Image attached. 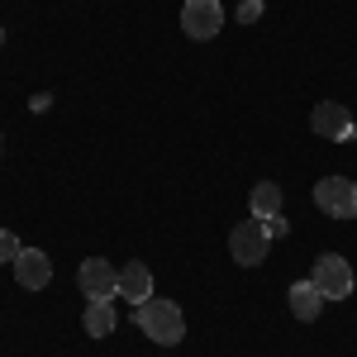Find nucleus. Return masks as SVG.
<instances>
[{
    "label": "nucleus",
    "mask_w": 357,
    "mask_h": 357,
    "mask_svg": "<svg viewBox=\"0 0 357 357\" xmlns=\"http://www.w3.org/2000/svg\"><path fill=\"white\" fill-rule=\"evenodd\" d=\"M138 329L148 333L153 343H162V348H176L181 338H186V314L176 310L172 301H143L138 305Z\"/></svg>",
    "instance_id": "nucleus-1"
},
{
    "label": "nucleus",
    "mask_w": 357,
    "mask_h": 357,
    "mask_svg": "<svg viewBox=\"0 0 357 357\" xmlns=\"http://www.w3.org/2000/svg\"><path fill=\"white\" fill-rule=\"evenodd\" d=\"M314 205L329 220H353L357 215V181H348V176H324L314 186Z\"/></svg>",
    "instance_id": "nucleus-2"
},
{
    "label": "nucleus",
    "mask_w": 357,
    "mask_h": 357,
    "mask_svg": "<svg viewBox=\"0 0 357 357\" xmlns=\"http://www.w3.org/2000/svg\"><path fill=\"white\" fill-rule=\"evenodd\" d=\"M310 281L319 286L324 301H343V296H353V267H348V257H338V252L314 257V276H310Z\"/></svg>",
    "instance_id": "nucleus-3"
},
{
    "label": "nucleus",
    "mask_w": 357,
    "mask_h": 357,
    "mask_svg": "<svg viewBox=\"0 0 357 357\" xmlns=\"http://www.w3.org/2000/svg\"><path fill=\"white\" fill-rule=\"evenodd\" d=\"M77 286H82L86 301H114L119 296V272L105 257H86L82 267H77Z\"/></svg>",
    "instance_id": "nucleus-4"
},
{
    "label": "nucleus",
    "mask_w": 357,
    "mask_h": 357,
    "mask_svg": "<svg viewBox=\"0 0 357 357\" xmlns=\"http://www.w3.org/2000/svg\"><path fill=\"white\" fill-rule=\"evenodd\" d=\"M229 252H234L238 267H257V262H267V229H262L257 220H243L234 234H229Z\"/></svg>",
    "instance_id": "nucleus-5"
},
{
    "label": "nucleus",
    "mask_w": 357,
    "mask_h": 357,
    "mask_svg": "<svg viewBox=\"0 0 357 357\" xmlns=\"http://www.w3.org/2000/svg\"><path fill=\"white\" fill-rule=\"evenodd\" d=\"M220 24H224V5H220V0H186V10H181V29L191 33L195 43L215 38Z\"/></svg>",
    "instance_id": "nucleus-6"
},
{
    "label": "nucleus",
    "mask_w": 357,
    "mask_h": 357,
    "mask_svg": "<svg viewBox=\"0 0 357 357\" xmlns=\"http://www.w3.org/2000/svg\"><path fill=\"white\" fill-rule=\"evenodd\" d=\"M15 281H20L24 291H43V286L53 281V257L38 252V248H24V252L15 257Z\"/></svg>",
    "instance_id": "nucleus-7"
},
{
    "label": "nucleus",
    "mask_w": 357,
    "mask_h": 357,
    "mask_svg": "<svg viewBox=\"0 0 357 357\" xmlns=\"http://www.w3.org/2000/svg\"><path fill=\"white\" fill-rule=\"evenodd\" d=\"M310 129H314L319 138L343 143V138H353V119H348V110H343V105L324 100V105H314V114H310Z\"/></svg>",
    "instance_id": "nucleus-8"
},
{
    "label": "nucleus",
    "mask_w": 357,
    "mask_h": 357,
    "mask_svg": "<svg viewBox=\"0 0 357 357\" xmlns=\"http://www.w3.org/2000/svg\"><path fill=\"white\" fill-rule=\"evenodd\" d=\"M119 296H129V305L153 301V272H148L143 262H129V267H119Z\"/></svg>",
    "instance_id": "nucleus-9"
},
{
    "label": "nucleus",
    "mask_w": 357,
    "mask_h": 357,
    "mask_svg": "<svg viewBox=\"0 0 357 357\" xmlns=\"http://www.w3.org/2000/svg\"><path fill=\"white\" fill-rule=\"evenodd\" d=\"M286 296H291V314H296V319H305V324H310V319H319L324 296H319V286H314V281H296Z\"/></svg>",
    "instance_id": "nucleus-10"
},
{
    "label": "nucleus",
    "mask_w": 357,
    "mask_h": 357,
    "mask_svg": "<svg viewBox=\"0 0 357 357\" xmlns=\"http://www.w3.org/2000/svg\"><path fill=\"white\" fill-rule=\"evenodd\" d=\"M82 329L91 333V338H110V333H114V305L110 301H86Z\"/></svg>",
    "instance_id": "nucleus-11"
},
{
    "label": "nucleus",
    "mask_w": 357,
    "mask_h": 357,
    "mask_svg": "<svg viewBox=\"0 0 357 357\" xmlns=\"http://www.w3.org/2000/svg\"><path fill=\"white\" fill-rule=\"evenodd\" d=\"M281 186L276 181H257L252 186V220H272V215H281Z\"/></svg>",
    "instance_id": "nucleus-12"
},
{
    "label": "nucleus",
    "mask_w": 357,
    "mask_h": 357,
    "mask_svg": "<svg viewBox=\"0 0 357 357\" xmlns=\"http://www.w3.org/2000/svg\"><path fill=\"white\" fill-rule=\"evenodd\" d=\"M20 252H24V248H20V238H15L10 229H0V262H15Z\"/></svg>",
    "instance_id": "nucleus-13"
},
{
    "label": "nucleus",
    "mask_w": 357,
    "mask_h": 357,
    "mask_svg": "<svg viewBox=\"0 0 357 357\" xmlns=\"http://www.w3.org/2000/svg\"><path fill=\"white\" fill-rule=\"evenodd\" d=\"M257 15H262V0H243V5H238V20H243V24H252Z\"/></svg>",
    "instance_id": "nucleus-14"
},
{
    "label": "nucleus",
    "mask_w": 357,
    "mask_h": 357,
    "mask_svg": "<svg viewBox=\"0 0 357 357\" xmlns=\"http://www.w3.org/2000/svg\"><path fill=\"white\" fill-rule=\"evenodd\" d=\"M262 229H267V238H276V234H286V220L281 215H272V220H257Z\"/></svg>",
    "instance_id": "nucleus-15"
},
{
    "label": "nucleus",
    "mask_w": 357,
    "mask_h": 357,
    "mask_svg": "<svg viewBox=\"0 0 357 357\" xmlns=\"http://www.w3.org/2000/svg\"><path fill=\"white\" fill-rule=\"evenodd\" d=\"M353 138H357V124H353Z\"/></svg>",
    "instance_id": "nucleus-16"
}]
</instances>
